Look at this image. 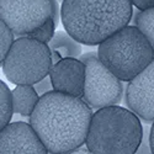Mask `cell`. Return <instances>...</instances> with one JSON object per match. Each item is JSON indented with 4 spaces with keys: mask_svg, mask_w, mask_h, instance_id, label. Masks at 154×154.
Masks as SVG:
<instances>
[{
    "mask_svg": "<svg viewBox=\"0 0 154 154\" xmlns=\"http://www.w3.org/2000/svg\"><path fill=\"white\" fill-rule=\"evenodd\" d=\"M91 117V109L82 97L49 91L38 99L30 126L47 152L66 154L85 143Z\"/></svg>",
    "mask_w": 154,
    "mask_h": 154,
    "instance_id": "cell-1",
    "label": "cell"
},
{
    "mask_svg": "<svg viewBox=\"0 0 154 154\" xmlns=\"http://www.w3.org/2000/svg\"><path fill=\"white\" fill-rule=\"evenodd\" d=\"M132 6L127 0H66L60 19L66 32L78 43L95 46L127 26Z\"/></svg>",
    "mask_w": 154,
    "mask_h": 154,
    "instance_id": "cell-2",
    "label": "cell"
},
{
    "mask_svg": "<svg viewBox=\"0 0 154 154\" xmlns=\"http://www.w3.org/2000/svg\"><path fill=\"white\" fill-rule=\"evenodd\" d=\"M142 137V123L132 111L110 106L93 115L85 144L93 154H134Z\"/></svg>",
    "mask_w": 154,
    "mask_h": 154,
    "instance_id": "cell-3",
    "label": "cell"
},
{
    "mask_svg": "<svg viewBox=\"0 0 154 154\" xmlns=\"http://www.w3.org/2000/svg\"><path fill=\"white\" fill-rule=\"evenodd\" d=\"M97 58L121 82L130 83L154 59V52L136 26H127L99 45Z\"/></svg>",
    "mask_w": 154,
    "mask_h": 154,
    "instance_id": "cell-4",
    "label": "cell"
},
{
    "mask_svg": "<svg viewBox=\"0 0 154 154\" xmlns=\"http://www.w3.org/2000/svg\"><path fill=\"white\" fill-rule=\"evenodd\" d=\"M52 62L47 45L30 37L14 41L3 63V70L9 82L16 85H31L48 76Z\"/></svg>",
    "mask_w": 154,
    "mask_h": 154,
    "instance_id": "cell-5",
    "label": "cell"
},
{
    "mask_svg": "<svg viewBox=\"0 0 154 154\" xmlns=\"http://www.w3.org/2000/svg\"><path fill=\"white\" fill-rule=\"evenodd\" d=\"M79 60L85 66L83 101L96 110L117 106L123 96L122 82L99 60L95 53L83 54Z\"/></svg>",
    "mask_w": 154,
    "mask_h": 154,
    "instance_id": "cell-6",
    "label": "cell"
},
{
    "mask_svg": "<svg viewBox=\"0 0 154 154\" xmlns=\"http://www.w3.org/2000/svg\"><path fill=\"white\" fill-rule=\"evenodd\" d=\"M57 2H9L0 0V20L12 35L25 36L36 31L38 27L52 19Z\"/></svg>",
    "mask_w": 154,
    "mask_h": 154,
    "instance_id": "cell-7",
    "label": "cell"
},
{
    "mask_svg": "<svg viewBox=\"0 0 154 154\" xmlns=\"http://www.w3.org/2000/svg\"><path fill=\"white\" fill-rule=\"evenodd\" d=\"M126 102L138 119L154 122V59L128 83Z\"/></svg>",
    "mask_w": 154,
    "mask_h": 154,
    "instance_id": "cell-8",
    "label": "cell"
},
{
    "mask_svg": "<svg viewBox=\"0 0 154 154\" xmlns=\"http://www.w3.org/2000/svg\"><path fill=\"white\" fill-rule=\"evenodd\" d=\"M0 154H48V152L29 123L14 122L0 131Z\"/></svg>",
    "mask_w": 154,
    "mask_h": 154,
    "instance_id": "cell-9",
    "label": "cell"
},
{
    "mask_svg": "<svg viewBox=\"0 0 154 154\" xmlns=\"http://www.w3.org/2000/svg\"><path fill=\"white\" fill-rule=\"evenodd\" d=\"M49 79L53 91L82 97L85 80V66L75 58H64L51 68Z\"/></svg>",
    "mask_w": 154,
    "mask_h": 154,
    "instance_id": "cell-10",
    "label": "cell"
},
{
    "mask_svg": "<svg viewBox=\"0 0 154 154\" xmlns=\"http://www.w3.org/2000/svg\"><path fill=\"white\" fill-rule=\"evenodd\" d=\"M40 96L31 85H17L11 91V106L12 112L22 116H31Z\"/></svg>",
    "mask_w": 154,
    "mask_h": 154,
    "instance_id": "cell-11",
    "label": "cell"
},
{
    "mask_svg": "<svg viewBox=\"0 0 154 154\" xmlns=\"http://www.w3.org/2000/svg\"><path fill=\"white\" fill-rule=\"evenodd\" d=\"M49 51L58 52L62 58H78L82 56V46L72 38L67 32L58 31L54 33L52 40L48 42Z\"/></svg>",
    "mask_w": 154,
    "mask_h": 154,
    "instance_id": "cell-12",
    "label": "cell"
},
{
    "mask_svg": "<svg viewBox=\"0 0 154 154\" xmlns=\"http://www.w3.org/2000/svg\"><path fill=\"white\" fill-rule=\"evenodd\" d=\"M136 27L147 38L154 52V8L138 12L136 16Z\"/></svg>",
    "mask_w": 154,
    "mask_h": 154,
    "instance_id": "cell-13",
    "label": "cell"
},
{
    "mask_svg": "<svg viewBox=\"0 0 154 154\" xmlns=\"http://www.w3.org/2000/svg\"><path fill=\"white\" fill-rule=\"evenodd\" d=\"M12 106H11V91L8 85L0 80V131L10 123L12 117Z\"/></svg>",
    "mask_w": 154,
    "mask_h": 154,
    "instance_id": "cell-14",
    "label": "cell"
},
{
    "mask_svg": "<svg viewBox=\"0 0 154 154\" xmlns=\"http://www.w3.org/2000/svg\"><path fill=\"white\" fill-rule=\"evenodd\" d=\"M12 43H14V35L6 25L0 20V67H3V63Z\"/></svg>",
    "mask_w": 154,
    "mask_h": 154,
    "instance_id": "cell-15",
    "label": "cell"
},
{
    "mask_svg": "<svg viewBox=\"0 0 154 154\" xmlns=\"http://www.w3.org/2000/svg\"><path fill=\"white\" fill-rule=\"evenodd\" d=\"M54 29H56V25L53 22L52 19L47 20L41 27H38L36 31H33L32 33H30L27 37L32 38V40H36L41 43L48 45V42L52 40V37L54 36Z\"/></svg>",
    "mask_w": 154,
    "mask_h": 154,
    "instance_id": "cell-16",
    "label": "cell"
},
{
    "mask_svg": "<svg viewBox=\"0 0 154 154\" xmlns=\"http://www.w3.org/2000/svg\"><path fill=\"white\" fill-rule=\"evenodd\" d=\"M149 131L150 127H143V137L140 140V144L134 152V154H152L150 146H149Z\"/></svg>",
    "mask_w": 154,
    "mask_h": 154,
    "instance_id": "cell-17",
    "label": "cell"
},
{
    "mask_svg": "<svg viewBox=\"0 0 154 154\" xmlns=\"http://www.w3.org/2000/svg\"><path fill=\"white\" fill-rule=\"evenodd\" d=\"M33 89H35V91L37 93L38 96H42L49 91H53V88H52V83H51V79H49V76H46L45 79H42L41 82H38L37 84L33 85Z\"/></svg>",
    "mask_w": 154,
    "mask_h": 154,
    "instance_id": "cell-18",
    "label": "cell"
},
{
    "mask_svg": "<svg viewBox=\"0 0 154 154\" xmlns=\"http://www.w3.org/2000/svg\"><path fill=\"white\" fill-rule=\"evenodd\" d=\"M131 3H132V5L138 8L140 11H147V10H150L154 8L153 0H133Z\"/></svg>",
    "mask_w": 154,
    "mask_h": 154,
    "instance_id": "cell-19",
    "label": "cell"
},
{
    "mask_svg": "<svg viewBox=\"0 0 154 154\" xmlns=\"http://www.w3.org/2000/svg\"><path fill=\"white\" fill-rule=\"evenodd\" d=\"M62 56L58 52H54V51H51V62H52V67L56 66L57 63H59L62 60Z\"/></svg>",
    "mask_w": 154,
    "mask_h": 154,
    "instance_id": "cell-20",
    "label": "cell"
},
{
    "mask_svg": "<svg viewBox=\"0 0 154 154\" xmlns=\"http://www.w3.org/2000/svg\"><path fill=\"white\" fill-rule=\"evenodd\" d=\"M149 146H150L152 154H154V122H153L150 131H149Z\"/></svg>",
    "mask_w": 154,
    "mask_h": 154,
    "instance_id": "cell-21",
    "label": "cell"
},
{
    "mask_svg": "<svg viewBox=\"0 0 154 154\" xmlns=\"http://www.w3.org/2000/svg\"><path fill=\"white\" fill-rule=\"evenodd\" d=\"M66 154H93L91 152H89L86 148H84V147H80V148H76V149H74V150H72V152H68V153H66Z\"/></svg>",
    "mask_w": 154,
    "mask_h": 154,
    "instance_id": "cell-22",
    "label": "cell"
}]
</instances>
